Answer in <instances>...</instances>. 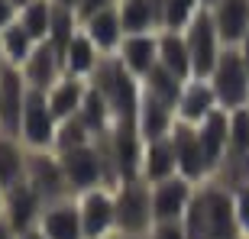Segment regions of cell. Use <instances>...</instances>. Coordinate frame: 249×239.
Listing matches in <instances>:
<instances>
[{
    "instance_id": "26",
    "label": "cell",
    "mask_w": 249,
    "mask_h": 239,
    "mask_svg": "<svg viewBox=\"0 0 249 239\" xmlns=\"http://www.w3.org/2000/svg\"><path fill=\"white\" fill-rule=\"evenodd\" d=\"M19 23L29 29V36L36 42H49L52 23H55V3L52 0H33L19 10Z\"/></svg>"
},
{
    "instance_id": "15",
    "label": "cell",
    "mask_w": 249,
    "mask_h": 239,
    "mask_svg": "<svg viewBox=\"0 0 249 239\" xmlns=\"http://www.w3.org/2000/svg\"><path fill=\"white\" fill-rule=\"evenodd\" d=\"M19 71H23V78H26V84L33 91H49L65 74V65H62V55H58V49L52 42H39L36 52L29 55V62Z\"/></svg>"
},
{
    "instance_id": "35",
    "label": "cell",
    "mask_w": 249,
    "mask_h": 239,
    "mask_svg": "<svg viewBox=\"0 0 249 239\" xmlns=\"http://www.w3.org/2000/svg\"><path fill=\"white\" fill-rule=\"evenodd\" d=\"M17 19H19V7L13 3V0H0V33H3L7 26H13Z\"/></svg>"
},
{
    "instance_id": "10",
    "label": "cell",
    "mask_w": 249,
    "mask_h": 239,
    "mask_svg": "<svg viewBox=\"0 0 249 239\" xmlns=\"http://www.w3.org/2000/svg\"><path fill=\"white\" fill-rule=\"evenodd\" d=\"M172 146H175V158H178V175H185L188 181H207L213 175L211 162L201 149V139H197V126H188V123H175L172 129Z\"/></svg>"
},
{
    "instance_id": "23",
    "label": "cell",
    "mask_w": 249,
    "mask_h": 239,
    "mask_svg": "<svg viewBox=\"0 0 249 239\" xmlns=\"http://www.w3.org/2000/svg\"><path fill=\"white\" fill-rule=\"evenodd\" d=\"M120 23L126 36H142V33H162V7L159 0H120Z\"/></svg>"
},
{
    "instance_id": "40",
    "label": "cell",
    "mask_w": 249,
    "mask_h": 239,
    "mask_svg": "<svg viewBox=\"0 0 249 239\" xmlns=\"http://www.w3.org/2000/svg\"><path fill=\"white\" fill-rule=\"evenodd\" d=\"M110 239H149V236H126V233H113Z\"/></svg>"
},
{
    "instance_id": "28",
    "label": "cell",
    "mask_w": 249,
    "mask_h": 239,
    "mask_svg": "<svg viewBox=\"0 0 249 239\" xmlns=\"http://www.w3.org/2000/svg\"><path fill=\"white\" fill-rule=\"evenodd\" d=\"M181 87H185V81H181V78H175L172 71H165L162 65H156V68L149 71V78L142 81V91L152 94V97H159V101L168 103V107H178Z\"/></svg>"
},
{
    "instance_id": "14",
    "label": "cell",
    "mask_w": 249,
    "mask_h": 239,
    "mask_svg": "<svg viewBox=\"0 0 249 239\" xmlns=\"http://www.w3.org/2000/svg\"><path fill=\"white\" fill-rule=\"evenodd\" d=\"M175 123H178L175 107H168V103H162L159 97H152V94L142 91V97H139V110H136V129H139V136H142V142L172 136Z\"/></svg>"
},
{
    "instance_id": "3",
    "label": "cell",
    "mask_w": 249,
    "mask_h": 239,
    "mask_svg": "<svg viewBox=\"0 0 249 239\" xmlns=\"http://www.w3.org/2000/svg\"><path fill=\"white\" fill-rule=\"evenodd\" d=\"M185 42H188V52H191V68H194V78H207L213 71V65L220 58V52L227 46L220 42V33L213 26V17L211 10L201 7L197 10V17L188 23L185 29Z\"/></svg>"
},
{
    "instance_id": "8",
    "label": "cell",
    "mask_w": 249,
    "mask_h": 239,
    "mask_svg": "<svg viewBox=\"0 0 249 239\" xmlns=\"http://www.w3.org/2000/svg\"><path fill=\"white\" fill-rule=\"evenodd\" d=\"M194 194V181H188L185 175H172L165 181L152 184V210H156V223H168V220H185L188 207H191Z\"/></svg>"
},
{
    "instance_id": "16",
    "label": "cell",
    "mask_w": 249,
    "mask_h": 239,
    "mask_svg": "<svg viewBox=\"0 0 249 239\" xmlns=\"http://www.w3.org/2000/svg\"><path fill=\"white\" fill-rule=\"evenodd\" d=\"M197 139H201V149L207 162H211V171L220 168V162L230 152V110H213L211 117L197 123Z\"/></svg>"
},
{
    "instance_id": "17",
    "label": "cell",
    "mask_w": 249,
    "mask_h": 239,
    "mask_svg": "<svg viewBox=\"0 0 249 239\" xmlns=\"http://www.w3.org/2000/svg\"><path fill=\"white\" fill-rule=\"evenodd\" d=\"M207 10H211L223 46H240L249 36V0H220L217 7Z\"/></svg>"
},
{
    "instance_id": "4",
    "label": "cell",
    "mask_w": 249,
    "mask_h": 239,
    "mask_svg": "<svg viewBox=\"0 0 249 239\" xmlns=\"http://www.w3.org/2000/svg\"><path fill=\"white\" fill-rule=\"evenodd\" d=\"M55 133H58V117L49 107L46 91H33L29 87L23 120H19V139L26 142L29 152H46V149L55 146Z\"/></svg>"
},
{
    "instance_id": "27",
    "label": "cell",
    "mask_w": 249,
    "mask_h": 239,
    "mask_svg": "<svg viewBox=\"0 0 249 239\" xmlns=\"http://www.w3.org/2000/svg\"><path fill=\"white\" fill-rule=\"evenodd\" d=\"M81 120L91 126L94 136H104L107 129L113 126V110H110V103H107V97H104L97 87H88V97H84L81 103Z\"/></svg>"
},
{
    "instance_id": "7",
    "label": "cell",
    "mask_w": 249,
    "mask_h": 239,
    "mask_svg": "<svg viewBox=\"0 0 249 239\" xmlns=\"http://www.w3.org/2000/svg\"><path fill=\"white\" fill-rule=\"evenodd\" d=\"M36 230L46 239H84V226H81V210H78V194L49 201L39 213Z\"/></svg>"
},
{
    "instance_id": "20",
    "label": "cell",
    "mask_w": 249,
    "mask_h": 239,
    "mask_svg": "<svg viewBox=\"0 0 249 239\" xmlns=\"http://www.w3.org/2000/svg\"><path fill=\"white\" fill-rule=\"evenodd\" d=\"M178 175V158H175V146L172 136L165 139H152L142 146V165H139V178L149 184L165 181V178Z\"/></svg>"
},
{
    "instance_id": "41",
    "label": "cell",
    "mask_w": 249,
    "mask_h": 239,
    "mask_svg": "<svg viewBox=\"0 0 249 239\" xmlns=\"http://www.w3.org/2000/svg\"><path fill=\"white\" fill-rule=\"evenodd\" d=\"M204 7H217V3H220V0H201Z\"/></svg>"
},
{
    "instance_id": "6",
    "label": "cell",
    "mask_w": 249,
    "mask_h": 239,
    "mask_svg": "<svg viewBox=\"0 0 249 239\" xmlns=\"http://www.w3.org/2000/svg\"><path fill=\"white\" fill-rule=\"evenodd\" d=\"M26 184L46 204L71 194V188L65 181V171H62V158H58V152H52V149H46V152H29Z\"/></svg>"
},
{
    "instance_id": "32",
    "label": "cell",
    "mask_w": 249,
    "mask_h": 239,
    "mask_svg": "<svg viewBox=\"0 0 249 239\" xmlns=\"http://www.w3.org/2000/svg\"><path fill=\"white\" fill-rule=\"evenodd\" d=\"M233 207H236V223H240L243 239H249V181L233 188Z\"/></svg>"
},
{
    "instance_id": "2",
    "label": "cell",
    "mask_w": 249,
    "mask_h": 239,
    "mask_svg": "<svg viewBox=\"0 0 249 239\" xmlns=\"http://www.w3.org/2000/svg\"><path fill=\"white\" fill-rule=\"evenodd\" d=\"M207 81H211V87H213L223 110L233 113V110L249 107V71H246V65H243V55L236 46H227L220 52L213 71L207 74Z\"/></svg>"
},
{
    "instance_id": "24",
    "label": "cell",
    "mask_w": 249,
    "mask_h": 239,
    "mask_svg": "<svg viewBox=\"0 0 249 239\" xmlns=\"http://www.w3.org/2000/svg\"><path fill=\"white\" fill-rule=\"evenodd\" d=\"M159 65H162L165 71H172L175 78H181V81L194 78L185 33H175V29H162V33H159Z\"/></svg>"
},
{
    "instance_id": "42",
    "label": "cell",
    "mask_w": 249,
    "mask_h": 239,
    "mask_svg": "<svg viewBox=\"0 0 249 239\" xmlns=\"http://www.w3.org/2000/svg\"><path fill=\"white\" fill-rule=\"evenodd\" d=\"M13 3H17V7L23 10V7H26V3H33V0H13Z\"/></svg>"
},
{
    "instance_id": "39",
    "label": "cell",
    "mask_w": 249,
    "mask_h": 239,
    "mask_svg": "<svg viewBox=\"0 0 249 239\" xmlns=\"http://www.w3.org/2000/svg\"><path fill=\"white\" fill-rule=\"evenodd\" d=\"M19 239H46V236H42V233H39V230H29V233H23V236H19Z\"/></svg>"
},
{
    "instance_id": "12",
    "label": "cell",
    "mask_w": 249,
    "mask_h": 239,
    "mask_svg": "<svg viewBox=\"0 0 249 239\" xmlns=\"http://www.w3.org/2000/svg\"><path fill=\"white\" fill-rule=\"evenodd\" d=\"M42 207H46V201H42L26 181H23V184H17V188L3 191V210H0V213H3V217L13 223V230L23 236V233L36 230Z\"/></svg>"
},
{
    "instance_id": "43",
    "label": "cell",
    "mask_w": 249,
    "mask_h": 239,
    "mask_svg": "<svg viewBox=\"0 0 249 239\" xmlns=\"http://www.w3.org/2000/svg\"><path fill=\"white\" fill-rule=\"evenodd\" d=\"M3 65H7V58H3V46H0V68H3Z\"/></svg>"
},
{
    "instance_id": "38",
    "label": "cell",
    "mask_w": 249,
    "mask_h": 239,
    "mask_svg": "<svg viewBox=\"0 0 249 239\" xmlns=\"http://www.w3.org/2000/svg\"><path fill=\"white\" fill-rule=\"evenodd\" d=\"M52 3H55V7H65V10H74V7H78V0H52Z\"/></svg>"
},
{
    "instance_id": "11",
    "label": "cell",
    "mask_w": 249,
    "mask_h": 239,
    "mask_svg": "<svg viewBox=\"0 0 249 239\" xmlns=\"http://www.w3.org/2000/svg\"><path fill=\"white\" fill-rule=\"evenodd\" d=\"M213 110H220V101H217L211 81H207V78H188L185 87H181V97H178V107H175L178 123L197 126V123H204Z\"/></svg>"
},
{
    "instance_id": "18",
    "label": "cell",
    "mask_w": 249,
    "mask_h": 239,
    "mask_svg": "<svg viewBox=\"0 0 249 239\" xmlns=\"http://www.w3.org/2000/svg\"><path fill=\"white\" fill-rule=\"evenodd\" d=\"M81 29H84V36L91 39V42L101 49L104 55H117L120 42L126 39L123 23H120V10H117V7L101 10V13H94V17L81 19Z\"/></svg>"
},
{
    "instance_id": "31",
    "label": "cell",
    "mask_w": 249,
    "mask_h": 239,
    "mask_svg": "<svg viewBox=\"0 0 249 239\" xmlns=\"http://www.w3.org/2000/svg\"><path fill=\"white\" fill-rule=\"evenodd\" d=\"M227 155H249V107L230 113V152Z\"/></svg>"
},
{
    "instance_id": "21",
    "label": "cell",
    "mask_w": 249,
    "mask_h": 239,
    "mask_svg": "<svg viewBox=\"0 0 249 239\" xmlns=\"http://www.w3.org/2000/svg\"><path fill=\"white\" fill-rule=\"evenodd\" d=\"M26 165H29V149L19 136L0 133V191H10L26 181Z\"/></svg>"
},
{
    "instance_id": "36",
    "label": "cell",
    "mask_w": 249,
    "mask_h": 239,
    "mask_svg": "<svg viewBox=\"0 0 249 239\" xmlns=\"http://www.w3.org/2000/svg\"><path fill=\"white\" fill-rule=\"evenodd\" d=\"M0 239H19V233L13 230V223H10L3 213H0Z\"/></svg>"
},
{
    "instance_id": "22",
    "label": "cell",
    "mask_w": 249,
    "mask_h": 239,
    "mask_svg": "<svg viewBox=\"0 0 249 239\" xmlns=\"http://www.w3.org/2000/svg\"><path fill=\"white\" fill-rule=\"evenodd\" d=\"M88 87H91V81L74 78V74H62V78L46 91L49 107H52V113L58 117V123L68 120V117H74V113H81V103H84V97H88Z\"/></svg>"
},
{
    "instance_id": "33",
    "label": "cell",
    "mask_w": 249,
    "mask_h": 239,
    "mask_svg": "<svg viewBox=\"0 0 249 239\" xmlns=\"http://www.w3.org/2000/svg\"><path fill=\"white\" fill-rule=\"evenodd\" d=\"M149 239H188L185 220H168V223H156Z\"/></svg>"
},
{
    "instance_id": "37",
    "label": "cell",
    "mask_w": 249,
    "mask_h": 239,
    "mask_svg": "<svg viewBox=\"0 0 249 239\" xmlns=\"http://www.w3.org/2000/svg\"><path fill=\"white\" fill-rule=\"evenodd\" d=\"M236 49H240V55H243V65H246V71H249V36L243 39V42H240Z\"/></svg>"
},
{
    "instance_id": "9",
    "label": "cell",
    "mask_w": 249,
    "mask_h": 239,
    "mask_svg": "<svg viewBox=\"0 0 249 239\" xmlns=\"http://www.w3.org/2000/svg\"><path fill=\"white\" fill-rule=\"evenodd\" d=\"M29 97V84L19 68L3 65L0 68V133L19 136V120H23V107Z\"/></svg>"
},
{
    "instance_id": "1",
    "label": "cell",
    "mask_w": 249,
    "mask_h": 239,
    "mask_svg": "<svg viewBox=\"0 0 249 239\" xmlns=\"http://www.w3.org/2000/svg\"><path fill=\"white\" fill-rule=\"evenodd\" d=\"M117 197V233L126 236H149L156 226V210H152V184L142 178L120 181L113 188Z\"/></svg>"
},
{
    "instance_id": "29",
    "label": "cell",
    "mask_w": 249,
    "mask_h": 239,
    "mask_svg": "<svg viewBox=\"0 0 249 239\" xmlns=\"http://www.w3.org/2000/svg\"><path fill=\"white\" fill-rule=\"evenodd\" d=\"M94 133L91 126L81 120V113H74V117L62 120L58 123V133H55V146H52V152H68V149H78V146H88V142H94Z\"/></svg>"
},
{
    "instance_id": "34",
    "label": "cell",
    "mask_w": 249,
    "mask_h": 239,
    "mask_svg": "<svg viewBox=\"0 0 249 239\" xmlns=\"http://www.w3.org/2000/svg\"><path fill=\"white\" fill-rule=\"evenodd\" d=\"M117 3H120V0H78L74 13H78V19H88V17H94V13H101V10L117 7Z\"/></svg>"
},
{
    "instance_id": "25",
    "label": "cell",
    "mask_w": 249,
    "mask_h": 239,
    "mask_svg": "<svg viewBox=\"0 0 249 239\" xmlns=\"http://www.w3.org/2000/svg\"><path fill=\"white\" fill-rule=\"evenodd\" d=\"M0 46H3V58H7V65H13V68H23V65L29 62V55L36 52L39 42L29 36V29L17 19L13 26H7L3 33H0Z\"/></svg>"
},
{
    "instance_id": "5",
    "label": "cell",
    "mask_w": 249,
    "mask_h": 239,
    "mask_svg": "<svg viewBox=\"0 0 249 239\" xmlns=\"http://www.w3.org/2000/svg\"><path fill=\"white\" fill-rule=\"evenodd\" d=\"M78 210H81L84 239H110L117 233V197L113 188H91L78 194Z\"/></svg>"
},
{
    "instance_id": "19",
    "label": "cell",
    "mask_w": 249,
    "mask_h": 239,
    "mask_svg": "<svg viewBox=\"0 0 249 239\" xmlns=\"http://www.w3.org/2000/svg\"><path fill=\"white\" fill-rule=\"evenodd\" d=\"M104 52L94 46L91 39L84 36V29H78L68 42V49L62 52V65H65V74H74V78H84V81H91L94 71L101 68L104 62Z\"/></svg>"
},
{
    "instance_id": "30",
    "label": "cell",
    "mask_w": 249,
    "mask_h": 239,
    "mask_svg": "<svg viewBox=\"0 0 249 239\" xmlns=\"http://www.w3.org/2000/svg\"><path fill=\"white\" fill-rule=\"evenodd\" d=\"M201 7H204L201 0H162V29L181 33V29L197 17Z\"/></svg>"
},
{
    "instance_id": "13",
    "label": "cell",
    "mask_w": 249,
    "mask_h": 239,
    "mask_svg": "<svg viewBox=\"0 0 249 239\" xmlns=\"http://www.w3.org/2000/svg\"><path fill=\"white\" fill-rule=\"evenodd\" d=\"M117 58L123 62L133 78L146 81L149 71L159 65V33H142V36H126L117 49Z\"/></svg>"
}]
</instances>
